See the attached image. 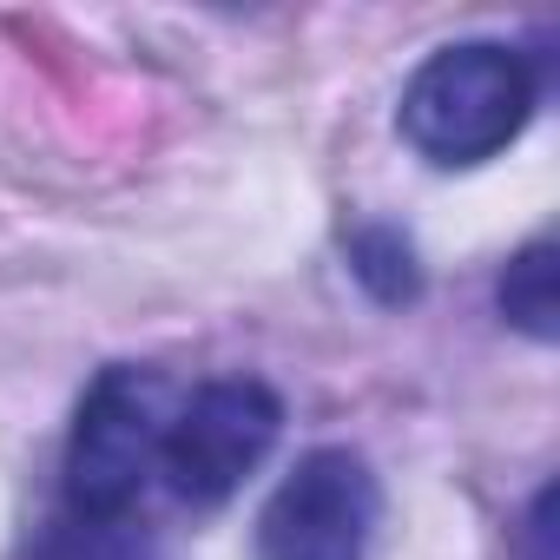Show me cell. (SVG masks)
I'll return each mask as SVG.
<instances>
[{
  "label": "cell",
  "instance_id": "obj_1",
  "mask_svg": "<svg viewBox=\"0 0 560 560\" xmlns=\"http://www.w3.org/2000/svg\"><path fill=\"white\" fill-rule=\"evenodd\" d=\"M534 67L501 40H455L416 67L396 126L429 165H481L508 152L534 119Z\"/></svg>",
  "mask_w": 560,
  "mask_h": 560
},
{
  "label": "cell",
  "instance_id": "obj_2",
  "mask_svg": "<svg viewBox=\"0 0 560 560\" xmlns=\"http://www.w3.org/2000/svg\"><path fill=\"white\" fill-rule=\"evenodd\" d=\"M165 376L113 363L73 409L67 435V508L73 514H132L165 448Z\"/></svg>",
  "mask_w": 560,
  "mask_h": 560
},
{
  "label": "cell",
  "instance_id": "obj_3",
  "mask_svg": "<svg viewBox=\"0 0 560 560\" xmlns=\"http://www.w3.org/2000/svg\"><path fill=\"white\" fill-rule=\"evenodd\" d=\"M277 429H284V402H277L270 383L218 376L185 409H172L165 448H159V475H165V488L185 508H218L277 448Z\"/></svg>",
  "mask_w": 560,
  "mask_h": 560
},
{
  "label": "cell",
  "instance_id": "obj_4",
  "mask_svg": "<svg viewBox=\"0 0 560 560\" xmlns=\"http://www.w3.org/2000/svg\"><path fill=\"white\" fill-rule=\"evenodd\" d=\"M383 481L357 448H311L257 514V560H370Z\"/></svg>",
  "mask_w": 560,
  "mask_h": 560
},
{
  "label": "cell",
  "instance_id": "obj_5",
  "mask_svg": "<svg viewBox=\"0 0 560 560\" xmlns=\"http://www.w3.org/2000/svg\"><path fill=\"white\" fill-rule=\"evenodd\" d=\"M501 317L521 337H534V343L560 337V257H553L547 237L508 257V270H501Z\"/></svg>",
  "mask_w": 560,
  "mask_h": 560
},
{
  "label": "cell",
  "instance_id": "obj_6",
  "mask_svg": "<svg viewBox=\"0 0 560 560\" xmlns=\"http://www.w3.org/2000/svg\"><path fill=\"white\" fill-rule=\"evenodd\" d=\"M27 560H159V547L132 514H73L67 508L27 547Z\"/></svg>",
  "mask_w": 560,
  "mask_h": 560
},
{
  "label": "cell",
  "instance_id": "obj_7",
  "mask_svg": "<svg viewBox=\"0 0 560 560\" xmlns=\"http://www.w3.org/2000/svg\"><path fill=\"white\" fill-rule=\"evenodd\" d=\"M350 270L357 284L376 298V304H409L422 291V270H416V244L389 224H363L350 237Z\"/></svg>",
  "mask_w": 560,
  "mask_h": 560
}]
</instances>
